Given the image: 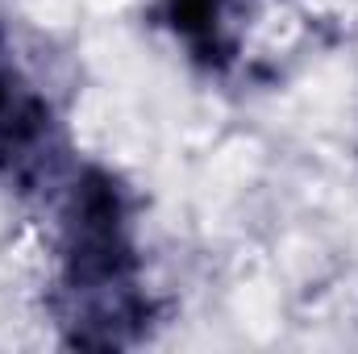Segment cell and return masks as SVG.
<instances>
[{"label":"cell","instance_id":"obj_3","mask_svg":"<svg viewBox=\"0 0 358 354\" xmlns=\"http://www.w3.org/2000/svg\"><path fill=\"white\" fill-rule=\"evenodd\" d=\"M163 13L200 63L221 67L234 59V0H163Z\"/></svg>","mask_w":358,"mask_h":354},{"label":"cell","instance_id":"obj_2","mask_svg":"<svg viewBox=\"0 0 358 354\" xmlns=\"http://www.w3.org/2000/svg\"><path fill=\"white\" fill-rule=\"evenodd\" d=\"M59 159V125L50 104L17 84V71L4 59V34H0V171L29 187L50 176Z\"/></svg>","mask_w":358,"mask_h":354},{"label":"cell","instance_id":"obj_1","mask_svg":"<svg viewBox=\"0 0 358 354\" xmlns=\"http://www.w3.org/2000/svg\"><path fill=\"white\" fill-rule=\"evenodd\" d=\"M55 317L63 342L80 351L138 346L159 321L155 296L142 283L129 192L104 167H84L67 187Z\"/></svg>","mask_w":358,"mask_h":354}]
</instances>
